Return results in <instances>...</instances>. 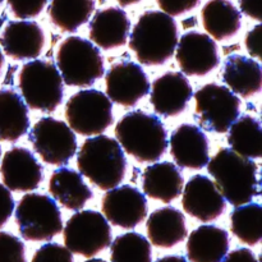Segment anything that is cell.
<instances>
[{"mask_svg": "<svg viewBox=\"0 0 262 262\" xmlns=\"http://www.w3.org/2000/svg\"><path fill=\"white\" fill-rule=\"evenodd\" d=\"M206 166L220 193L233 206L248 204L260 194L257 164L252 159L224 147L217 151Z\"/></svg>", "mask_w": 262, "mask_h": 262, "instance_id": "6da1fadb", "label": "cell"}, {"mask_svg": "<svg viewBox=\"0 0 262 262\" xmlns=\"http://www.w3.org/2000/svg\"><path fill=\"white\" fill-rule=\"evenodd\" d=\"M178 43V26L171 15L160 10H147L136 22L129 48L140 63L160 66L173 56Z\"/></svg>", "mask_w": 262, "mask_h": 262, "instance_id": "7a4b0ae2", "label": "cell"}, {"mask_svg": "<svg viewBox=\"0 0 262 262\" xmlns=\"http://www.w3.org/2000/svg\"><path fill=\"white\" fill-rule=\"evenodd\" d=\"M81 176L102 191H109L122 183L127 169L124 152L117 140L97 135L82 143L77 155Z\"/></svg>", "mask_w": 262, "mask_h": 262, "instance_id": "3957f363", "label": "cell"}, {"mask_svg": "<svg viewBox=\"0 0 262 262\" xmlns=\"http://www.w3.org/2000/svg\"><path fill=\"white\" fill-rule=\"evenodd\" d=\"M120 147L140 163L160 160L168 148V135L156 115L141 110L129 112L115 125Z\"/></svg>", "mask_w": 262, "mask_h": 262, "instance_id": "277c9868", "label": "cell"}, {"mask_svg": "<svg viewBox=\"0 0 262 262\" xmlns=\"http://www.w3.org/2000/svg\"><path fill=\"white\" fill-rule=\"evenodd\" d=\"M56 63L68 86L89 87L104 76V60L99 49L79 36H71L59 45Z\"/></svg>", "mask_w": 262, "mask_h": 262, "instance_id": "5b68a950", "label": "cell"}, {"mask_svg": "<svg viewBox=\"0 0 262 262\" xmlns=\"http://www.w3.org/2000/svg\"><path fill=\"white\" fill-rule=\"evenodd\" d=\"M23 101L33 110L51 113L63 101V79L51 61H28L19 73Z\"/></svg>", "mask_w": 262, "mask_h": 262, "instance_id": "8992f818", "label": "cell"}, {"mask_svg": "<svg viewBox=\"0 0 262 262\" xmlns=\"http://www.w3.org/2000/svg\"><path fill=\"white\" fill-rule=\"evenodd\" d=\"M15 223L26 241L46 242L63 230L61 212L55 200L46 194L27 193L18 202Z\"/></svg>", "mask_w": 262, "mask_h": 262, "instance_id": "52a82bcc", "label": "cell"}, {"mask_svg": "<svg viewBox=\"0 0 262 262\" xmlns=\"http://www.w3.org/2000/svg\"><path fill=\"white\" fill-rule=\"evenodd\" d=\"M66 119L72 130L81 136H97L113 124V104L99 90H81L66 104Z\"/></svg>", "mask_w": 262, "mask_h": 262, "instance_id": "ba28073f", "label": "cell"}, {"mask_svg": "<svg viewBox=\"0 0 262 262\" xmlns=\"http://www.w3.org/2000/svg\"><path fill=\"white\" fill-rule=\"evenodd\" d=\"M63 239L72 253L90 258L109 247L112 228L102 214L84 210L69 217L63 229Z\"/></svg>", "mask_w": 262, "mask_h": 262, "instance_id": "9c48e42d", "label": "cell"}, {"mask_svg": "<svg viewBox=\"0 0 262 262\" xmlns=\"http://www.w3.org/2000/svg\"><path fill=\"white\" fill-rule=\"evenodd\" d=\"M194 119L207 132H228L239 117V99L225 86L205 84L194 94Z\"/></svg>", "mask_w": 262, "mask_h": 262, "instance_id": "30bf717a", "label": "cell"}, {"mask_svg": "<svg viewBox=\"0 0 262 262\" xmlns=\"http://www.w3.org/2000/svg\"><path fill=\"white\" fill-rule=\"evenodd\" d=\"M28 141L46 164L66 165L76 155L77 138L63 120L43 117L28 132Z\"/></svg>", "mask_w": 262, "mask_h": 262, "instance_id": "8fae6325", "label": "cell"}, {"mask_svg": "<svg viewBox=\"0 0 262 262\" xmlns=\"http://www.w3.org/2000/svg\"><path fill=\"white\" fill-rule=\"evenodd\" d=\"M102 212L115 227L133 229L147 216V200L136 187H114L102 197Z\"/></svg>", "mask_w": 262, "mask_h": 262, "instance_id": "7c38bea8", "label": "cell"}, {"mask_svg": "<svg viewBox=\"0 0 262 262\" xmlns=\"http://www.w3.org/2000/svg\"><path fill=\"white\" fill-rule=\"evenodd\" d=\"M106 96L122 106H133L150 92L147 76L138 64L120 61L110 67L105 76Z\"/></svg>", "mask_w": 262, "mask_h": 262, "instance_id": "4fadbf2b", "label": "cell"}, {"mask_svg": "<svg viewBox=\"0 0 262 262\" xmlns=\"http://www.w3.org/2000/svg\"><path fill=\"white\" fill-rule=\"evenodd\" d=\"M176 50L177 63L187 76H205L219 64L216 43L205 33L194 31L184 33Z\"/></svg>", "mask_w": 262, "mask_h": 262, "instance_id": "5bb4252c", "label": "cell"}, {"mask_svg": "<svg viewBox=\"0 0 262 262\" xmlns=\"http://www.w3.org/2000/svg\"><path fill=\"white\" fill-rule=\"evenodd\" d=\"M182 205L189 216L202 223L217 219L225 210V200L215 182L206 176L192 177L184 187Z\"/></svg>", "mask_w": 262, "mask_h": 262, "instance_id": "9a60e30c", "label": "cell"}, {"mask_svg": "<svg viewBox=\"0 0 262 262\" xmlns=\"http://www.w3.org/2000/svg\"><path fill=\"white\" fill-rule=\"evenodd\" d=\"M0 174L9 191L31 192L42 181V166L28 148L13 147L3 156Z\"/></svg>", "mask_w": 262, "mask_h": 262, "instance_id": "2e32d148", "label": "cell"}, {"mask_svg": "<svg viewBox=\"0 0 262 262\" xmlns=\"http://www.w3.org/2000/svg\"><path fill=\"white\" fill-rule=\"evenodd\" d=\"M192 96L193 91L187 77L181 72H169L154 81L150 102L158 114L176 117L183 113Z\"/></svg>", "mask_w": 262, "mask_h": 262, "instance_id": "e0dca14e", "label": "cell"}, {"mask_svg": "<svg viewBox=\"0 0 262 262\" xmlns=\"http://www.w3.org/2000/svg\"><path fill=\"white\" fill-rule=\"evenodd\" d=\"M0 45L4 53L13 59H36L42 53L45 33L37 22L12 20L5 26L0 36Z\"/></svg>", "mask_w": 262, "mask_h": 262, "instance_id": "ac0fdd59", "label": "cell"}, {"mask_svg": "<svg viewBox=\"0 0 262 262\" xmlns=\"http://www.w3.org/2000/svg\"><path fill=\"white\" fill-rule=\"evenodd\" d=\"M170 154L181 168L196 170L205 168L210 160L206 135L193 124L179 125L171 133Z\"/></svg>", "mask_w": 262, "mask_h": 262, "instance_id": "d6986e66", "label": "cell"}, {"mask_svg": "<svg viewBox=\"0 0 262 262\" xmlns=\"http://www.w3.org/2000/svg\"><path fill=\"white\" fill-rule=\"evenodd\" d=\"M130 20L119 7L99 10L90 22V38L99 48L110 50L127 43Z\"/></svg>", "mask_w": 262, "mask_h": 262, "instance_id": "ffe728a7", "label": "cell"}, {"mask_svg": "<svg viewBox=\"0 0 262 262\" xmlns=\"http://www.w3.org/2000/svg\"><path fill=\"white\" fill-rule=\"evenodd\" d=\"M183 186L181 169L169 161L152 164L142 174V188L146 196L164 204H169L181 196Z\"/></svg>", "mask_w": 262, "mask_h": 262, "instance_id": "44dd1931", "label": "cell"}, {"mask_svg": "<svg viewBox=\"0 0 262 262\" xmlns=\"http://www.w3.org/2000/svg\"><path fill=\"white\" fill-rule=\"evenodd\" d=\"M186 248L191 262H222L229 250V235L215 225H201L189 234Z\"/></svg>", "mask_w": 262, "mask_h": 262, "instance_id": "7402d4cb", "label": "cell"}, {"mask_svg": "<svg viewBox=\"0 0 262 262\" xmlns=\"http://www.w3.org/2000/svg\"><path fill=\"white\" fill-rule=\"evenodd\" d=\"M146 230L154 246L171 248L187 237L184 215L176 207H161L151 212L146 223Z\"/></svg>", "mask_w": 262, "mask_h": 262, "instance_id": "603a6c76", "label": "cell"}, {"mask_svg": "<svg viewBox=\"0 0 262 262\" xmlns=\"http://www.w3.org/2000/svg\"><path fill=\"white\" fill-rule=\"evenodd\" d=\"M223 81L233 94L242 97L253 96L261 91L260 63L245 55H230L225 61Z\"/></svg>", "mask_w": 262, "mask_h": 262, "instance_id": "cb8c5ba5", "label": "cell"}, {"mask_svg": "<svg viewBox=\"0 0 262 262\" xmlns=\"http://www.w3.org/2000/svg\"><path fill=\"white\" fill-rule=\"evenodd\" d=\"M49 191L55 201L73 211H79L92 199L91 188L84 183L81 173L71 168L56 169L51 174Z\"/></svg>", "mask_w": 262, "mask_h": 262, "instance_id": "d4e9b609", "label": "cell"}, {"mask_svg": "<svg viewBox=\"0 0 262 262\" xmlns=\"http://www.w3.org/2000/svg\"><path fill=\"white\" fill-rule=\"evenodd\" d=\"M30 130V117L25 101L12 89L0 90V141L15 142Z\"/></svg>", "mask_w": 262, "mask_h": 262, "instance_id": "484cf974", "label": "cell"}, {"mask_svg": "<svg viewBox=\"0 0 262 262\" xmlns=\"http://www.w3.org/2000/svg\"><path fill=\"white\" fill-rule=\"evenodd\" d=\"M202 25L210 37L227 40L239 31L242 14L230 0H209L201 10Z\"/></svg>", "mask_w": 262, "mask_h": 262, "instance_id": "4316f807", "label": "cell"}, {"mask_svg": "<svg viewBox=\"0 0 262 262\" xmlns=\"http://www.w3.org/2000/svg\"><path fill=\"white\" fill-rule=\"evenodd\" d=\"M95 0H50L49 17L63 32H76L95 12Z\"/></svg>", "mask_w": 262, "mask_h": 262, "instance_id": "83f0119b", "label": "cell"}, {"mask_svg": "<svg viewBox=\"0 0 262 262\" xmlns=\"http://www.w3.org/2000/svg\"><path fill=\"white\" fill-rule=\"evenodd\" d=\"M228 143L234 152L248 159H258L262 150L260 120L243 115L228 129Z\"/></svg>", "mask_w": 262, "mask_h": 262, "instance_id": "f1b7e54d", "label": "cell"}, {"mask_svg": "<svg viewBox=\"0 0 262 262\" xmlns=\"http://www.w3.org/2000/svg\"><path fill=\"white\" fill-rule=\"evenodd\" d=\"M262 209L258 204H246L237 206L230 214L232 233L248 246H256L262 238Z\"/></svg>", "mask_w": 262, "mask_h": 262, "instance_id": "f546056e", "label": "cell"}, {"mask_svg": "<svg viewBox=\"0 0 262 262\" xmlns=\"http://www.w3.org/2000/svg\"><path fill=\"white\" fill-rule=\"evenodd\" d=\"M112 262H151L152 251L147 238L140 233H125L110 243Z\"/></svg>", "mask_w": 262, "mask_h": 262, "instance_id": "4dcf8cb0", "label": "cell"}, {"mask_svg": "<svg viewBox=\"0 0 262 262\" xmlns=\"http://www.w3.org/2000/svg\"><path fill=\"white\" fill-rule=\"evenodd\" d=\"M0 262H26L25 245L8 232H0Z\"/></svg>", "mask_w": 262, "mask_h": 262, "instance_id": "1f68e13d", "label": "cell"}, {"mask_svg": "<svg viewBox=\"0 0 262 262\" xmlns=\"http://www.w3.org/2000/svg\"><path fill=\"white\" fill-rule=\"evenodd\" d=\"M31 262H73V256L66 246L46 243L36 251Z\"/></svg>", "mask_w": 262, "mask_h": 262, "instance_id": "d6a6232c", "label": "cell"}, {"mask_svg": "<svg viewBox=\"0 0 262 262\" xmlns=\"http://www.w3.org/2000/svg\"><path fill=\"white\" fill-rule=\"evenodd\" d=\"M49 0H7L8 7L15 18L28 19L41 14Z\"/></svg>", "mask_w": 262, "mask_h": 262, "instance_id": "836d02e7", "label": "cell"}, {"mask_svg": "<svg viewBox=\"0 0 262 262\" xmlns=\"http://www.w3.org/2000/svg\"><path fill=\"white\" fill-rule=\"evenodd\" d=\"M201 0H156L159 8L171 17L193 10Z\"/></svg>", "mask_w": 262, "mask_h": 262, "instance_id": "e575fe53", "label": "cell"}, {"mask_svg": "<svg viewBox=\"0 0 262 262\" xmlns=\"http://www.w3.org/2000/svg\"><path fill=\"white\" fill-rule=\"evenodd\" d=\"M14 199L5 186L0 184V228L4 227L14 212Z\"/></svg>", "mask_w": 262, "mask_h": 262, "instance_id": "d590c367", "label": "cell"}, {"mask_svg": "<svg viewBox=\"0 0 262 262\" xmlns=\"http://www.w3.org/2000/svg\"><path fill=\"white\" fill-rule=\"evenodd\" d=\"M261 33L262 26L257 25L246 36V48H247V51L250 53V55H252L256 59H260L261 56Z\"/></svg>", "mask_w": 262, "mask_h": 262, "instance_id": "8d00e7d4", "label": "cell"}, {"mask_svg": "<svg viewBox=\"0 0 262 262\" xmlns=\"http://www.w3.org/2000/svg\"><path fill=\"white\" fill-rule=\"evenodd\" d=\"M239 8L246 15L255 20L262 19L261 0H239Z\"/></svg>", "mask_w": 262, "mask_h": 262, "instance_id": "74e56055", "label": "cell"}, {"mask_svg": "<svg viewBox=\"0 0 262 262\" xmlns=\"http://www.w3.org/2000/svg\"><path fill=\"white\" fill-rule=\"evenodd\" d=\"M222 262H258L255 253L248 248H238L225 255Z\"/></svg>", "mask_w": 262, "mask_h": 262, "instance_id": "f35d334b", "label": "cell"}, {"mask_svg": "<svg viewBox=\"0 0 262 262\" xmlns=\"http://www.w3.org/2000/svg\"><path fill=\"white\" fill-rule=\"evenodd\" d=\"M155 262H188L183 256H177V255H171V256H165L163 258H159L158 261Z\"/></svg>", "mask_w": 262, "mask_h": 262, "instance_id": "ab89813d", "label": "cell"}, {"mask_svg": "<svg viewBox=\"0 0 262 262\" xmlns=\"http://www.w3.org/2000/svg\"><path fill=\"white\" fill-rule=\"evenodd\" d=\"M117 3H119V5L122 7H129V5L137 4V3L142 2V0H115Z\"/></svg>", "mask_w": 262, "mask_h": 262, "instance_id": "60d3db41", "label": "cell"}, {"mask_svg": "<svg viewBox=\"0 0 262 262\" xmlns=\"http://www.w3.org/2000/svg\"><path fill=\"white\" fill-rule=\"evenodd\" d=\"M3 66H4V55H3V51L2 49H0V73H2Z\"/></svg>", "mask_w": 262, "mask_h": 262, "instance_id": "b9f144b4", "label": "cell"}, {"mask_svg": "<svg viewBox=\"0 0 262 262\" xmlns=\"http://www.w3.org/2000/svg\"><path fill=\"white\" fill-rule=\"evenodd\" d=\"M84 262H106V261L101 260V258H91V260H87V261H84Z\"/></svg>", "mask_w": 262, "mask_h": 262, "instance_id": "7bdbcfd3", "label": "cell"}, {"mask_svg": "<svg viewBox=\"0 0 262 262\" xmlns=\"http://www.w3.org/2000/svg\"><path fill=\"white\" fill-rule=\"evenodd\" d=\"M4 3V0H0V7H2V4Z\"/></svg>", "mask_w": 262, "mask_h": 262, "instance_id": "ee69618b", "label": "cell"}, {"mask_svg": "<svg viewBox=\"0 0 262 262\" xmlns=\"http://www.w3.org/2000/svg\"><path fill=\"white\" fill-rule=\"evenodd\" d=\"M0 158H2V147H0Z\"/></svg>", "mask_w": 262, "mask_h": 262, "instance_id": "f6af8a7d", "label": "cell"}]
</instances>
